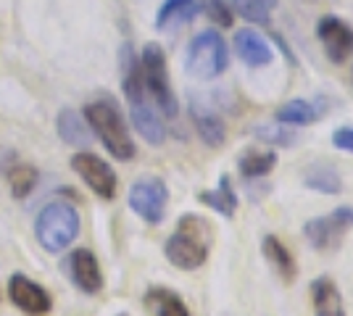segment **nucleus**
I'll list each match as a JSON object with an SVG mask.
<instances>
[{"label":"nucleus","instance_id":"f257e3e1","mask_svg":"<svg viewBox=\"0 0 353 316\" xmlns=\"http://www.w3.org/2000/svg\"><path fill=\"white\" fill-rule=\"evenodd\" d=\"M121 90L127 95L130 119H132L137 135L143 137L148 145H161L166 140V124L148 95L143 72H140V56L134 53L130 43L121 45Z\"/></svg>","mask_w":353,"mask_h":316},{"label":"nucleus","instance_id":"f03ea898","mask_svg":"<svg viewBox=\"0 0 353 316\" xmlns=\"http://www.w3.org/2000/svg\"><path fill=\"white\" fill-rule=\"evenodd\" d=\"M211 238H214L211 224L203 216L185 213V216H179L169 240L163 242V256L169 258L172 266L182 271L201 269L211 253Z\"/></svg>","mask_w":353,"mask_h":316},{"label":"nucleus","instance_id":"7ed1b4c3","mask_svg":"<svg viewBox=\"0 0 353 316\" xmlns=\"http://www.w3.org/2000/svg\"><path fill=\"white\" fill-rule=\"evenodd\" d=\"M82 116L90 124L92 135L103 143V148L117 161H132L137 148H134V140L130 135L127 119H124V114H121L117 101H111V98L92 101V103L85 105Z\"/></svg>","mask_w":353,"mask_h":316},{"label":"nucleus","instance_id":"20e7f679","mask_svg":"<svg viewBox=\"0 0 353 316\" xmlns=\"http://www.w3.org/2000/svg\"><path fill=\"white\" fill-rule=\"evenodd\" d=\"M79 227H82V219L72 203L53 200L40 211V216L34 222V238L48 253H61L63 248H69L77 240Z\"/></svg>","mask_w":353,"mask_h":316},{"label":"nucleus","instance_id":"39448f33","mask_svg":"<svg viewBox=\"0 0 353 316\" xmlns=\"http://www.w3.org/2000/svg\"><path fill=\"white\" fill-rule=\"evenodd\" d=\"M230 66V48L219 32L206 30L198 32L188 43L185 53V69L195 79H216Z\"/></svg>","mask_w":353,"mask_h":316},{"label":"nucleus","instance_id":"423d86ee","mask_svg":"<svg viewBox=\"0 0 353 316\" xmlns=\"http://www.w3.org/2000/svg\"><path fill=\"white\" fill-rule=\"evenodd\" d=\"M140 72H143V82L150 95V101L161 111L166 119H174L179 105H176L174 90L169 82V66H166V53L159 43H148L140 56Z\"/></svg>","mask_w":353,"mask_h":316},{"label":"nucleus","instance_id":"0eeeda50","mask_svg":"<svg viewBox=\"0 0 353 316\" xmlns=\"http://www.w3.org/2000/svg\"><path fill=\"white\" fill-rule=\"evenodd\" d=\"M353 229V206H338L324 216L309 219L303 224V238L309 242L314 251L327 253V251H335L343 238Z\"/></svg>","mask_w":353,"mask_h":316},{"label":"nucleus","instance_id":"6e6552de","mask_svg":"<svg viewBox=\"0 0 353 316\" xmlns=\"http://www.w3.org/2000/svg\"><path fill=\"white\" fill-rule=\"evenodd\" d=\"M127 203L145 224H161L166 219V206H169V187L159 177H143L132 182Z\"/></svg>","mask_w":353,"mask_h":316},{"label":"nucleus","instance_id":"1a4fd4ad","mask_svg":"<svg viewBox=\"0 0 353 316\" xmlns=\"http://www.w3.org/2000/svg\"><path fill=\"white\" fill-rule=\"evenodd\" d=\"M72 169H74V174L85 182L98 198H103V200H114V198H117V187H119L117 171H114L111 164L103 161L101 156H95V153H90V151L74 153Z\"/></svg>","mask_w":353,"mask_h":316},{"label":"nucleus","instance_id":"9d476101","mask_svg":"<svg viewBox=\"0 0 353 316\" xmlns=\"http://www.w3.org/2000/svg\"><path fill=\"white\" fill-rule=\"evenodd\" d=\"M8 298L16 308H21L30 316H48L53 308V298L43 285H37L27 274H11L8 280Z\"/></svg>","mask_w":353,"mask_h":316},{"label":"nucleus","instance_id":"9b49d317","mask_svg":"<svg viewBox=\"0 0 353 316\" xmlns=\"http://www.w3.org/2000/svg\"><path fill=\"white\" fill-rule=\"evenodd\" d=\"M316 37L324 48V56L332 63H343L353 56V27L338 16H324L316 24Z\"/></svg>","mask_w":353,"mask_h":316},{"label":"nucleus","instance_id":"f8f14e48","mask_svg":"<svg viewBox=\"0 0 353 316\" xmlns=\"http://www.w3.org/2000/svg\"><path fill=\"white\" fill-rule=\"evenodd\" d=\"M66 274L74 285L79 287L82 293L88 295H95L103 290V271H101V264L92 251L88 248H74L69 258H66Z\"/></svg>","mask_w":353,"mask_h":316},{"label":"nucleus","instance_id":"ddd939ff","mask_svg":"<svg viewBox=\"0 0 353 316\" xmlns=\"http://www.w3.org/2000/svg\"><path fill=\"white\" fill-rule=\"evenodd\" d=\"M190 119L195 124V132L201 135V140L206 143L208 148H221L227 140V127L219 114L201 98L190 101Z\"/></svg>","mask_w":353,"mask_h":316},{"label":"nucleus","instance_id":"4468645a","mask_svg":"<svg viewBox=\"0 0 353 316\" xmlns=\"http://www.w3.org/2000/svg\"><path fill=\"white\" fill-rule=\"evenodd\" d=\"M235 50L240 61L250 66V69H261V66H269L274 61V48L266 40L264 34L253 30H240L235 34Z\"/></svg>","mask_w":353,"mask_h":316},{"label":"nucleus","instance_id":"2eb2a0df","mask_svg":"<svg viewBox=\"0 0 353 316\" xmlns=\"http://www.w3.org/2000/svg\"><path fill=\"white\" fill-rule=\"evenodd\" d=\"M311 306H314V316H345L343 295L335 280L330 277H316L311 282Z\"/></svg>","mask_w":353,"mask_h":316},{"label":"nucleus","instance_id":"dca6fc26","mask_svg":"<svg viewBox=\"0 0 353 316\" xmlns=\"http://www.w3.org/2000/svg\"><path fill=\"white\" fill-rule=\"evenodd\" d=\"M261 251H264L266 261L274 266L277 277H280L285 285H293L295 277H298V264H295L293 251L277 238V235H266L261 240Z\"/></svg>","mask_w":353,"mask_h":316},{"label":"nucleus","instance_id":"f3484780","mask_svg":"<svg viewBox=\"0 0 353 316\" xmlns=\"http://www.w3.org/2000/svg\"><path fill=\"white\" fill-rule=\"evenodd\" d=\"M198 200H201L203 206H208L211 211H216V213L224 216V219H232L237 206H240V198H237L235 187H232V180H230L227 174H221L219 185H216L214 190L198 193Z\"/></svg>","mask_w":353,"mask_h":316},{"label":"nucleus","instance_id":"a211bd4d","mask_svg":"<svg viewBox=\"0 0 353 316\" xmlns=\"http://www.w3.org/2000/svg\"><path fill=\"white\" fill-rule=\"evenodd\" d=\"M195 14H198V0H166L156 16V30L174 32L190 24Z\"/></svg>","mask_w":353,"mask_h":316},{"label":"nucleus","instance_id":"6ab92c4d","mask_svg":"<svg viewBox=\"0 0 353 316\" xmlns=\"http://www.w3.org/2000/svg\"><path fill=\"white\" fill-rule=\"evenodd\" d=\"M59 137L66 143V145H74V148H88L90 140H92V129L85 121L82 114H77L74 108H63L59 114Z\"/></svg>","mask_w":353,"mask_h":316},{"label":"nucleus","instance_id":"aec40b11","mask_svg":"<svg viewBox=\"0 0 353 316\" xmlns=\"http://www.w3.org/2000/svg\"><path fill=\"white\" fill-rule=\"evenodd\" d=\"M143 303L153 316H190L185 301L169 287H150Z\"/></svg>","mask_w":353,"mask_h":316},{"label":"nucleus","instance_id":"412c9836","mask_svg":"<svg viewBox=\"0 0 353 316\" xmlns=\"http://www.w3.org/2000/svg\"><path fill=\"white\" fill-rule=\"evenodd\" d=\"M303 185L314 193H322V196L343 193V177L332 164H311L303 171Z\"/></svg>","mask_w":353,"mask_h":316},{"label":"nucleus","instance_id":"4be33fe9","mask_svg":"<svg viewBox=\"0 0 353 316\" xmlns=\"http://www.w3.org/2000/svg\"><path fill=\"white\" fill-rule=\"evenodd\" d=\"M319 116H322V105L303 101V98H293L277 108V121L288 127H309Z\"/></svg>","mask_w":353,"mask_h":316},{"label":"nucleus","instance_id":"5701e85b","mask_svg":"<svg viewBox=\"0 0 353 316\" xmlns=\"http://www.w3.org/2000/svg\"><path fill=\"white\" fill-rule=\"evenodd\" d=\"M277 166V153L274 151H256L250 148L237 158V171L243 180H261Z\"/></svg>","mask_w":353,"mask_h":316},{"label":"nucleus","instance_id":"b1692460","mask_svg":"<svg viewBox=\"0 0 353 316\" xmlns=\"http://www.w3.org/2000/svg\"><path fill=\"white\" fill-rule=\"evenodd\" d=\"M37 182H40V171L34 169L32 164H16L11 166V171H8V185H11V196L14 198H27L37 187Z\"/></svg>","mask_w":353,"mask_h":316},{"label":"nucleus","instance_id":"393cba45","mask_svg":"<svg viewBox=\"0 0 353 316\" xmlns=\"http://www.w3.org/2000/svg\"><path fill=\"white\" fill-rule=\"evenodd\" d=\"M253 135L259 137L261 143H269V145H282V148H290V145L295 143V132L293 129H288V124H280V121L253 127Z\"/></svg>","mask_w":353,"mask_h":316},{"label":"nucleus","instance_id":"a878e982","mask_svg":"<svg viewBox=\"0 0 353 316\" xmlns=\"http://www.w3.org/2000/svg\"><path fill=\"white\" fill-rule=\"evenodd\" d=\"M198 8H203V14L221 30L235 24V14H232V8L224 0H198Z\"/></svg>","mask_w":353,"mask_h":316},{"label":"nucleus","instance_id":"bb28decb","mask_svg":"<svg viewBox=\"0 0 353 316\" xmlns=\"http://www.w3.org/2000/svg\"><path fill=\"white\" fill-rule=\"evenodd\" d=\"M235 8L240 11L243 19H248L253 24H269V11L259 8V6L250 3V0H235Z\"/></svg>","mask_w":353,"mask_h":316},{"label":"nucleus","instance_id":"cd10ccee","mask_svg":"<svg viewBox=\"0 0 353 316\" xmlns=\"http://www.w3.org/2000/svg\"><path fill=\"white\" fill-rule=\"evenodd\" d=\"M332 145H335L338 151L353 153V127H338V129L332 132Z\"/></svg>","mask_w":353,"mask_h":316},{"label":"nucleus","instance_id":"c85d7f7f","mask_svg":"<svg viewBox=\"0 0 353 316\" xmlns=\"http://www.w3.org/2000/svg\"><path fill=\"white\" fill-rule=\"evenodd\" d=\"M250 3H256L259 8H264V11H269V14H272L274 6H277V0H250Z\"/></svg>","mask_w":353,"mask_h":316},{"label":"nucleus","instance_id":"c756f323","mask_svg":"<svg viewBox=\"0 0 353 316\" xmlns=\"http://www.w3.org/2000/svg\"><path fill=\"white\" fill-rule=\"evenodd\" d=\"M119 316H130V314H119Z\"/></svg>","mask_w":353,"mask_h":316},{"label":"nucleus","instance_id":"7c9ffc66","mask_svg":"<svg viewBox=\"0 0 353 316\" xmlns=\"http://www.w3.org/2000/svg\"><path fill=\"white\" fill-rule=\"evenodd\" d=\"M351 82H353V72H351Z\"/></svg>","mask_w":353,"mask_h":316}]
</instances>
